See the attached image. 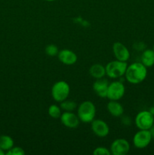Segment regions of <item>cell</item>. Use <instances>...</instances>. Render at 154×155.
I'll return each mask as SVG.
<instances>
[{
	"instance_id": "1",
	"label": "cell",
	"mask_w": 154,
	"mask_h": 155,
	"mask_svg": "<svg viewBox=\"0 0 154 155\" xmlns=\"http://www.w3.org/2000/svg\"><path fill=\"white\" fill-rule=\"evenodd\" d=\"M141 62H134L128 65L125 71V79L131 84H139L146 79L147 70Z\"/></svg>"
},
{
	"instance_id": "2",
	"label": "cell",
	"mask_w": 154,
	"mask_h": 155,
	"mask_svg": "<svg viewBox=\"0 0 154 155\" xmlns=\"http://www.w3.org/2000/svg\"><path fill=\"white\" fill-rule=\"evenodd\" d=\"M77 115L81 122L85 124L91 123L96 115V107L94 103L90 101L82 102L77 109Z\"/></svg>"
},
{
	"instance_id": "3",
	"label": "cell",
	"mask_w": 154,
	"mask_h": 155,
	"mask_svg": "<svg viewBox=\"0 0 154 155\" xmlns=\"http://www.w3.org/2000/svg\"><path fill=\"white\" fill-rule=\"evenodd\" d=\"M128 64L126 61L119 60L112 61L105 66L106 75L110 78L117 79L125 76Z\"/></svg>"
},
{
	"instance_id": "4",
	"label": "cell",
	"mask_w": 154,
	"mask_h": 155,
	"mask_svg": "<svg viewBox=\"0 0 154 155\" xmlns=\"http://www.w3.org/2000/svg\"><path fill=\"white\" fill-rule=\"evenodd\" d=\"M69 93H70L69 85L63 80L56 82L51 88V96L53 99L57 102L60 103L61 101L67 99Z\"/></svg>"
},
{
	"instance_id": "5",
	"label": "cell",
	"mask_w": 154,
	"mask_h": 155,
	"mask_svg": "<svg viewBox=\"0 0 154 155\" xmlns=\"http://www.w3.org/2000/svg\"><path fill=\"white\" fill-rule=\"evenodd\" d=\"M134 123L139 130H149L154 124V116L149 110H142L136 115Z\"/></svg>"
},
{
	"instance_id": "6",
	"label": "cell",
	"mask_w": 154,
	"mask_h": 155,
	"mask_svg": "<svg viewBox=\"0 0 154 155\" xmlns=\"http://www.w3.org/2000/svg\"><path fill=\"white\" fill-rule=\"evenodd\" d=\"M125 92V87L123 83L120 81L112 82L109 84L107 90V98L109 100L119 101L124 96Z\"/></svg>"
},
{
	"instance_id": "7",
	"label": "cell",
	"mask_w": 154,
	"mask_h": 155,
	"mask_svg": "<svg viewBox=\"0 0 154 155\" xmlns=\"http://www.w3.org/2000/svg\"><path fill=\"white\" fill-rule=\"evenodd\" d=\"M152 139V135L149 130H140L133 137V144L135 148L142 149L149 145Z\"/></svg>"
},
{
	"instance_id": "8",
	"label": "cell",
	"mask_w": 154,
	"mask_h": 155,
	"mask_svg": "<svg viewBox=\"0 0 154 155\" xmlns=\"http://www.w3.org/2000/svg\"><path fill=\"white\" fill-rule=\"evenodd\" d=\"M110 152L113 155H125L130 151V144L124 139H117L112 142Z\"/></svg>"
},
{
	"instance_id": "9",
	"label": "cell",
	"mask_w": 154,
	"mask_h": 155,
	"mask_svg": "<svg viewBox=\"0 0 154 155\" xmlns=\"http://www.w3.org/2000/svg\"><path fill=\"white\" fill-rule=\"evenodd\" d=\"M61 124L64 127L69 129H75L79 127L80 120L78 115L74 114L72 111H64L62 113L60 117Z\"/></svg>"
},
{
	"instance_id": "10",
	"label": "cell",
	"mask_w": 154,
	"mask_h": 155,
	"mask_svg": "<svg viewBox=\"0 0 154 155\" xmlns=\"http://www.w3.org/2000/svg\"><path fill=\"white\" fill-rule=\"evenodd\" d=\"M91 130L94 134L100 138H104L108 136L110 127L105 121L102 120H94L91 122Z\"/></svg>"
},
{
	"instance_id": "11",
	"label": "cell",
	"mask_w": 154,
	"mask_h": 155,
	"mask_svg": "<svg viewBox=\"0 0 154 155\" xmlns=\"http://www.w3.org/2000/svg\"><path fill=\"white\" fill-rule=\"evenodd\" d=\"M113 51L116 60L127 62L130 58L129 50L122 42H115L113 45Z\"/></svg>"
},
{
	"instance_id": "12",
	"label": "cell",
	"mask_w": 154,
	"mask_h": 155,
	"mask_svg": "<svg viewBox=\"0 0 154 155\" xmlns=\"http://www.w3.org/2000/svg\"><path fill=\"white\" fill-rule=\"evenodd\" d=\"M109 82L108 80H106L104 78L101 79H98L95 81V83H93V88L94 92L96 93V95H98L100 98H107V90H108L109 87Z\"/></svg>"
},
{
	"instance_id": "13",
	"label": "cell",
	"mask_w": 154,
	"mask_h": 155,
	"mask_svg": "<svg viewBox=\"0 0 154 155\" xmlns=\"http://www.w3.org/2000/svg\"><path fill=\"white\" fill-rule=\"evenodd\" d=\"M59 61L62 64L65 65H73L74 64L76 63L77 58L76 54L73 51L69 49H63L59 51L58 54H57Z\"/></svg>"
},
{
	"instance_id": "14",
	"label": "cell",
	"mask_w": 154,
	"mask_h": 155,
	"mask_svg": "<svg viewBox=\"0 0 154 155\" xmlns=\"http://www.w3.org/2000/svg\"><path fill=\"white\" fill-rule=\"evenodd\" d=\"M107 110L112 116L115 117H122L124 114V107L121 103L118 101H113L110 100L107 105Z\"/></svg>"
},
{
	"instance_id": "15",
	"label": "cell",
	"mask_w": 154,
	"mask_h": 155,
	"mask_svg": "<svg viewBox=\"0 0 154 155\" xmlns=\"http://www.w3.org/2000/svg\"><path fill=\"white\" fill-rule=\"evenodd\" d=\"M89 74L95 80L104 78L106 75V68L101 64H95L89 68Z\"/></svg>"
},
{
	"instance_id": "16",
	"label": "cell",
	"mask_w": 154,
	"mask_h": 155,
	"mask_svg": "<svg viewBox=\"0 0 154 155\" xmlns=\"http://www.w3.org/2000/svg\"><path fill=\"white\" fill-rule=\"evenodd\" d=\"M141 63L146 68L154 65V51L152 49H146L141 54Z\"/></svg>"
},
{
	"instance_id": "17",
	"label": "cell",
	"mask_w": 154,
	"mask_h": 155,
	"mask_svg": "<svg viewBox=\"0 0 154 155\" xmlns=\"http://www.w3.org/2000/svg\"><path fill=\"white\" fill-rule=\"evenodd\" d=\"M14 147V140L11 136L7 135L0 136V148L5 151H8Z\"/></svg>"
},
{
	"instance_id": "18",
	"label": "cell",
	"mask_w": 154,
	"mask_h": 155,
	"mask_svg": "<svg viewBox=\"0 0 154 155\" xmlns=\"http://www.w3.org/2000/svg\"><path fill=\"white\" fill-rule=\"evenodd\" d=\"M60 107L63 111H73L76 109L77 104L72 100L66 99L60 102Z\"/></svg>"
},
{
	"instance_id": "19",
	"label": "cell",
	"mask_w": 154,
	"mask_h": 155,
	"mask_svg": "<svg viewBox=\"0 0 154 155\" xmlns=\"http://www.w3.org/2000/svg\"><path fill=\"white\" fill-rule=\"evenodd\" d=\"M48 115L53 119H58L62 114L61 108L57 104H51L48 107Z\"/></svg>"
},
{
	"instance_id": "20",
	"label": "cell",
	"mask_w": 154,
	"mask_h": 155,
	"mask_svg": "<svg viewBox=\"0 0 154 155\" xmlns=\"http://www.w3.org/2000/svg\"><path fill=\"white\" fill-rule=\"evenodd\" d=\"M45 51L46 53V54H48V56L54 57V56H56L58 54L59 49L57 45H54V44H49V45H48L45 47Z\"/></svg>"
},
{
	"instance_id": "21",
	"label": "cell",
	"mask_w": 154,
	"mask_h": 155,
	"mask_svg": "<svg viewBox=\"0 0 154 155\" xmlns=\"http://www.w3.org/2000/svg\"><path fill=\"white\" fill-rule=\"evenodd\" d=\"M7 155H24L25 151L21 147H12L5 153Z\"/></svg>"
},
{
	"instance_id": "22",
	"label": "cell",
	"mask_w": 154,
	"mask_h": 155,
	"mask_svg": "<svg viewBox=\"0 0 154 155\" xmlns=\"http://www.w3.org/2000/svg\"><path fill=\"white\" fill-rule=\"evenodd\" d=\"M94 155H111L110 150L105 147H98L93 151Z\"/></svg>"
},
{
	"instance_id": "23",
	"label": "cell",
	"mask_w": 154,
	"mask_h": 155,
	"mask_svg": "<svg viewBox=\"0 0 154 155\" xmlns=\"http://www.w3.org/2000/svg\"><path fill=\"white\" fill-rule=\"evenodd\" d=\"M122 123L125 126H130V124H131V118L128 116H124L122 118Z\"/></svg>"
},
{
	"instance_id": "24",
	"label": "cell",
	"mask_w": 154,
	"mask_h": 155,
	"mask_svg": "<svg viewBox=\"0 0 154 155\" xmlns=\"http://www.w3.org/2000/svg\"><path fill=\"white\" fill-rule=\"evenodd\" d=\"M149 131H150L151 135H152V137L154 138V124H153V125L152 126V127L150 128Z\"/></svg>"
},
{
	"instance_id": "25",
	"label": "cell",
	"mask_w": 154,
	"mask_h": 155,
	"mask_svg": "<svg viewBox=\"0 0 154 155\" xmlns=\"http://www.w3.org/2000/svg\"><path fill=\"white\" fill-rule=\"evenodd\" d=\"M149 111L150 112V113L152 114L153 115V116H154V105H153V106H152V107H151L150 108H149Z\"/></svg>"
},
{
	"instance_id": "26",
	"label": "cell",
	"mask_w": 154,
	"mask_h": 155,
	"mask_svg": "<svg viewBox=\"0 0 154 155\" xmlns=\"http://www.w3.org/2000/svg\"><path fill=\"white\" fill-rule=\"evenodd\" d=\"M5 151H3L2 148H0V155H5Z\"/></svg>"
},
{
	"instance_id": "27",
	"label": "cell",
	"mask_w": 154,
	"mask_h": 155,
	"mask_svg": "<svg viewBox=\"0 0 154 155\" xmlns=\"http://www.w3.org/2000/svg\"><path fill=\"white\" fill-rule=\"evenodd\" d=\"M46 1H48V2H54V1H56V0H46Z\"/></svg>"
},
{
	"instance_id": "28",
	"label": "cell",
	"mask_w": 154,
	"mask_h": 155,
	"mask_svg": "<svg viewBox=\"0 0 154 155\" xmlns=\"http://www.w3.org/2000/svg\"><path fill=\"white\" fill-rule=\"evenodd\" d=\"M152 50H153V51H154V45H153V46H152Z\"/></svg>"
},
{
	"instance_id": "29",
	"label": "cell",
	"mask_w": 154,
	"mask_h": 155,
	"mask_svg": "<svg viewBox=\"0 0 154 155\" xmlns=\"http://www.w3.org/2000/svg\"><path fill=\"white\" fill-rule=\"evenodd\" d=\"M153 105H154V104H153Z\"/></svg>"
}]
</instances>
